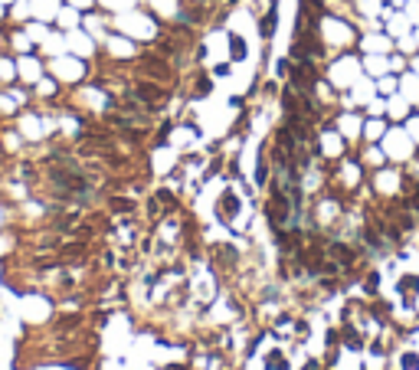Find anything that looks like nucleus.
I'll use <instances>...</instances> for the list:
<instances>
[{
	"label": "nucleus",
	"mask_w": 419,
	"mask_h": 370,
	"mask_svg": "<svg viewBox=\"0 0 419 370\" xmlns=\"http://www.w3.org/2000/svg\"><path fill=\"white\" fill-rule=\"evenodd\" d=\"M20 242H23V236H20V229H17V226L0 229V262L13 259L17 249H20Z\"/></svg>",
	"instance_id": "nucleus-7"
},
{
	"label": "nucleus",
	"mask_w": 419,
	"mask_h": 370,
	"mask_svg": "<svg viewBox=\"0 0 419 370\" xmlns=\"http://www.w3.org/2000/svg\"><path fill=\"white\" fill-rule=\"evenodd\" d=\"M376 88H380L383 95H390V92H397V88H399V82H397V76H383V79H380V86H376Z\"/></svg>",
	"instance_id": "nucleus-17"
},
{
	"label": "nucleus",
	"mask_w": 419,
	"mask_h": 370,
	"mask_svg": "<svg viewBox=\"0 0 419 370\" xmlns=\"http://www.w3.org/2000/svg\"><path fill=\"white\" fill-rule=\"evenodd\" d=\"M364 134H367V138H380V134H383V121H367Z\"/></svg>",
	"instance_id": "nucleus-19"
},
{
	"label": "nucleus",
	"mask_w": 419,
	"mask_h": 370,
	"mask_svg": "<svg viewBox=\"0 0 419 370\" xmlns=\"http://www.w3.org/2000/svg\"><path fill=\"white\" fill-rule=\"evenodd\" d=\"M26 20H33L30 0H13L10 7H7V23H13V26H23Z\"/></svg>",
	"instance_id": "nucleus-11"
},
{
	"label": "nucleus",
	"mask_w": 419,
	"mask_h": 370,
	"mask_svg": "<svg viewBox=\"0 0 419 370\" xmlns=\"http://www.w3.org/2000/svg\"><path fill=\"white\" fill-rule=\"evenodd\" d=\"M3 23H0V53H7V30H3Z\"/></svg>",
	"instance_id": "nucleus-23"
},
{
	"label": "nucleus",
	"mask_w": 419,
	"mask_h": 370,
	"mask_svg": "<svg viewBox=\"0 0 419 370\" xmlns=\"http://www.w3.org/2000/svg\"><path fill=\"white\" fill-rule=\"evenodd\" d=\"M53 26H56V30H63V33L79 30V26H82V10H75V7H69V3L63 0V7H59V13H56Z\"/></svg>",
	"instance_id": "nucleus-8"
},
{
	"label": "nucleus",
	"mask_w": 419,
	"mask_h": 370,
	"mask_svg": "<svg viewBox=\"0 0 419 370\" xmlns=\"http://www.w3.org/2000/svg\"><path fill=\"white\" fill-rule=\"evenodd\" d=\"M3 161H7V157H3V151H0V167H3Z\"/></svg>",
	"instance_id": "nucleus-26"
},
{
	"label": "nucleus",
	"mask_w": 419,
	"mask_h": 370,
	"mask_svg": "<svg viewBox=\"0 0 419 370\" xmlns=\"http://www.w3.org/2000/svg\"><path fill=\"white\" fill-rule=\"evenodd\" d=\"M289 65H291V59H289V56H285V59H279V63H275V76H279V79H285V76H289Z\"/></svg>",
	"instance_id": "nucleus-22"
},
{
	"label": "nucleus",
	"mask_w": 419,
	"mask_h": 370,
	"mask_svg": "<svg viewBox=\"0 0 419 370\" xmlns=\"http://www.w3.org/2000/svg\"><path fill=\"white\" fill-rule=\"evenodd\" d=\"M46 72H49L56 82H63V88H75L92 79V63H89V59H79V56H73V53H63V56L46 59Z\"/></svg>",
	"instance_id": "nucleus-1"
},
{
	"label": "nucleus",
	"mask_w": 419,
	"mask_h": 370,
	"mask_svg": "<svg viewBox=\"0 0 419 370\" xmlns=\"http://www.w3.org/2000/svg\"><path fill=\"white\" fill-rule=\"evenodd\" d=\"M23 30L30 33V40H33V43L40 46V43L46 40V36H49V30H53V23H43V20H26V23H23Z\"/></svg>",
	"instance_id": "nucleus-14"
},
{
	"label": "nucleus",
	"mask_w": 419,
	"mask_h": 370,
	"mask_svg": "<svg viewBox=\"0 0 419 370\" xmlns=\"http://www.w3.org/2000/svg\"><path fill=\"white\" fill-rule=\"evenodd\" d=\"M246 56H249L246 40H243L239 33H229V59H233V63H243Z\"/></svg>",
	"instance_id": "nucleus-15"
},
{
	"label": "nucleus",
	"mask_w": 419,
	"mask_h": 370,
	"mask_svg": "<svg viewBox=\"0 0 419 370\" xmlns=\"http://www.w3.org/2000/svg\"><path fill=\"white\" fill-rule=\"evenodd\" d=\"M36 53L43 56V59H53V56H63L66 53V33L63 30H49V36H46L43 43L36 46Z\"/></svg>",
	"instance_id": "nucleus-6"
},
{
	"label": "nucleus",
	"mask_w": 419,
	"mask_h": 370,
	"mask_svg": "<svg viewBox=\"0 0 419 370\" xmlns=\"http://www.w3.org/2000/svg\"><path fill=\"white\" fill-rule=\"evenodd\" d=\"M66 53H73V56H79V59L96 63V59H98V40H96V36H89L82 26H79V30H69V33H66Z\"/></svg>",
	"instance_id": "nucleus-4"
},
{
	"label": "nucleus",
	"mask_w": 419,
	"mask_h": 370,
	"mask_svg": "<svg viewBox=\"0 0 419 370\" xmlns=\"http://www.w3.org/2000/svg\"><path fill=\"white\" fill-rule=\"evenodd\" d=\"M13 82H17V56L0 53V88L13 86Z\"/></svg>",
	"instance_id": "nucleus-12"
},
{
	"label": "nucleus",
	"mask_w": 419,
	"mask_h": 370,
	"mask_svg": "<svg viewBox=\"0 0 419 370\" xmlns=\"http://www.w3.org/2000/svg\"><path fill=\"white\" fill-rule=\"evenodd\" d=\"M59 7H63V0H30L33 20H43V23H56Z\"/></svg>",
	"instance_id": "nucleus-9"
},
{
	"label": "nucleus",
	"mask_w": 419,
	"mask_h": 370,
	"mask_svg": "<svg viewBox=\"0 0 419 370\" xmlns=\"http://www.w3.org/2000/svg\"><path fill=\"white\" fill-rule=\"evenodd\" d=\"M46 76V59L40 53H23L17 56V82L26 88H33L40 79Z\"/></svg>",
	"instance_id": "nucleus-3"
},
{
	"label": "nucleus",
	"mask_w": 419,
	"mask_h": 370,
	"mask_svg": "<svg viewBox=\"0 0 419 370\" xmlns=\"http://www.w3.org/2000/svg\"><path fill=\"white\" fill-rule=\"evenodd\" d=\"M213 76H220V79H223V76H229V65H213Z\"/></svg>",
	"instance_id": "nucleus-24"
},
{
	"label": "nucleus",
	"mask_w": 419,
	"mask_h": 370,
	"mask_svg": "<svg viewBox=\"0 0 419 370\" xmlns=\"http://www.w3.org/2000/svg\"><path fill=\"white\" fill-rule=\"evenodd\" d=\"M397 288H399V292H416V288H419V275H403Z\"/></svg>",
	"instance_id": "nucleus-16"
},
{
	"label": "nucleus",
	"mask_w": 419,
	"mask_h": 370,
	"mask_svg": "<svg viewBox=\"0 0 419 370\" xmlns=\"http://www.w3.org/2000/svg\"><path fill=\"white\" fill-rule=\"evenodd\" d=\"M233 210H239V196L233 190H226L220 196V203H216V217L223 219V223H233Z\"/></svg>",
	"instance_id": "nucleus-13"
},
{
	"label": "nucleus",
	"mask_w": 419,
	"mask_h": 370,
	"mask_svg": "<svg viewBox=\"0 0 419 370\" xmlns=\"http://www.w3.org/2000/svg\"><path fill=\"white\" fill-rule=\"evenodd\" d=\"M3 30H7V53H13V56L36 53V43H33V40H30V33L23 30V26H13V23H3Z\"/></svg>",
	"instance_id": "nucleus-5"
},
{
	"label": "nucleus",
	"mask_w": 419,
	"mask_h": 370,
	"mask_svg": "<svg viewBox=\"0 0 419 370\" xmlns=\"http://www.w3.org/2000/svg\"><path fill=\"white\" fill-rule=\"evenodd\" d=\"M399 367L403 370H419V354H403V357H399Z\"/></svg>",
	"instance_id": "nucleus-20"
},
{
	"label": "nucleus",
	"mask_w": 419,
	"mask_h": 370,
	"mask_svg": "<svg viewBox=\"0 0 419 370\" xmlns=\"http://www.w3.org/2000/svg\"><path fill=\"white\" fill-rule=\"evenodd\" d=\"M0 3H7V7H10V3H13V0H0Z\"/></svg>",
	"instance_id": "nucleus-27"
},
{
	"label": "nucleus",
	"mask_w": 419,
	"mask_h": 370,
	"mask_svg": "<svg viewBox=\"0 0 419 370\" xmlns=\"http://www.w3.org/2000/svg\"><path fill=\"white\" fill-rule=\"evenodd\" d=\"M7 20V3H0V23Z\"/></svg>",
	"instance_id": "nucleus-25"
},
{
	"label": "nucleus",
	"mask_w": 419,
	"mask_h": 370,
	"mask_svg": "<svg viewBox=\"0 0 419 370\" xmlns=\"http://www.w3.org/2000/svg\"><path fill=\"white\" fill-rule=\"evenodd\" d=\"M275 30H279V0H269V10L259 20V36L269 43L272 36H275Z\"/></svg>",
	"instance_id": "nucleus-10"
},
{
	"label": "nucleus",
	"mask_w": 419,
	"mask_h": 370,
	"mask_svg": "<svg viewBox=\"0 0 419 370\" xmlns=\"http://www.w3.org/2000/svg\"><path fill=\"white\" fill-rule=\"evenodd\" d=\"M30 105H33V92L26 86L13 82V86L0 88V121H13L23 109H30Z\"/></svg>",
	"instance_id": "nucleus-2"
},
{
	"label": "nucleus",
	"mask_w": 419,
	"mask_h": 370,
	"mask_svg": "<svg viewBox=\"0 0 419 370\" xmlns=\"http://www.w3.org/2000/svg\"><path fill=\"white\" fill-rule=\"evenodd\" d=\"M367 161L374 164V167H380V164H383V154H380V148H370V151H364V164Z\"/></svg>",
	"instance_id": "nucleus-21"
},
{
	"label": "nucleus",
	"mask_w": 419,
	"mask_h": 370,
	"mask_svg": "<svg viewBox=\"0 0 419 370\" xmlns=\"http://www.w3.org/2000/svg\"><path fill=\"white\" fill-rule=\"evenodd\" d=\"M69 7H75V10H82V13H89V10H96L98 7V0H66Z\"/></svg>",
	"instance_id": "nucleus-18"
}]
</instances>
